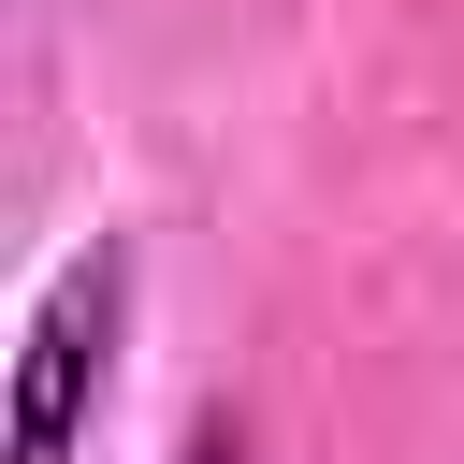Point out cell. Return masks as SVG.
<instances>
[{
	"label": "cell",
	"instance_id": "1",
	"mask_svg": "<svg viewBox=\"0 0 464 464\" xmlns=\"http://www.w3.org/2000/svg\"><path fill=\"white\" fill-rule=\"evenodd\" d=\"M116 319H130V246H72L58 290L29 304V362H14V464H72V420L116 362Z\"/></svg>",
	"mask_w": 464,
	"mask_h": 464
}]
</instances>
